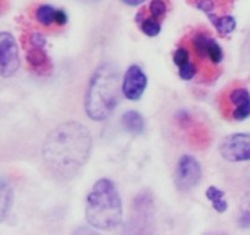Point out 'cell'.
<instances>
[{
    "label": "cell",
    "mask_w": 250,
    "mask_h": 235,
    "mask_svg": "<svg viewBox=\"0 0 250 235\" xmlns=\"http://www.w3.org/2000/svg\"><path fill=\"white\" fill-rule=\"evenodd\" d=\"M56 11H58V10L54 9L50 5H39L36 9V20L42 24V26L50 27L51 24H55Z\"/></svg>",
    "instance_id": "cell-16"
},
{
    "label": "cell",
    "mask_w": 250,
    "mask_h": 235,
    "mask_svg": "<svg viewBox=\"0 0 250 235\" xmlns=\"http://www.w3.org/2000/svg\"><path fill=\"white\" fill-rule=\"evenodd\" d=\"M238 224L243 228L250 227V192L246 193L241 201Z\"/></svg>",
    "instance_id": "cell-18"
},
{
    "label": "cell",
    "mask_w": 250,
    "mask_h": 235,
    "mask_svg": "<svg viewBox=\"0 0 250 235\" xmlns=\"http://www.w3.org/2000/svg\"><path fill=\"white\" fill-rule=\"evenodd\" d=\"M207 197L209 198L210 202L212 203V207L217 211L219 213L226 212L227 205L226 200H225V192L217 188L216 186H210L207 190Z\"/></svg>",
    "instance_id": "cell-17"
},
{
    "label": "cell",
    "mask_w": 250,
    "mask_h": 235,
    "mask_svg": "<svg viewBox=\"0 0 250 235\" xmlns=\"http://www.w3.org/2000/svg\"><path fill=\"white\" fill-rule=\"evenodd\" d=\"M229 104L231 105V117L234 120H246L250 117V93L247 88H234L229 93Z\"/></svg>",
    "instance_id": "cell-9"
},
{
    "label": "cell",
    "mask_w": 250,
    "mask_h": 235,
    "mask_svg": "<svg viewBox=\"0 0 250 235\" xmlns=\"http://www.w3.org/2000/svg\"><path fill=\"white\" fill-rule=\"evenodd\" d=\"M92 151V136L84 125L67 121L58 125L46 136L43 158L55 175L71 178L87 163Z\"/></svg>",
    "instance_id": "cell-1"
},
{
    "label": "cell",
    "mask_w": 250,
    "mask_h": 235,
    "mask_svg": "<svg viewBox=\"0 0 250 235\" xmlns=\"http://www.w3.org/2000/svg\"><path fill=\"white\" fill-rule=\"evenodd\" d=\"M137 22L141 24V28L143 33H146L149 37H155L160 33L161 24L159 20L154 19L153 16H146L144 11H141L136 16Z\"/></svg>",
    "instance_id": "cell-13"
},
{
    "label": "cell",
    "mask_w": 250,
    "mask_h": 235,
    "mask_svg": "<svg viewBox=\"0 0 250 235\" xmlns=\"http://www.w3.org/2000/svg\"><path fill=\"white\" fill-rule=\"evenodd\" d=\"M197 72H198V65L195 63H192V61H189L188 64H186V65L182 66V68H178V73H180V77L182 78V80H186V81L192 80V78L197 75Z\"/></svg>",
    "instance_id": "cell-20"
},
{
    "label": "cell",
    "mask_w": 250,
    "mask_h": 235,
    "mask_svg": "<svg viewBox=\"0 0 250 235\" xmlns=\"http://www.w3.org/2000/svg\"><path fill=\"white\" fill-rule=\"evenodd\" d=\"M210 21L212 22V24L215 26L216 31L221 34L222 37L229 36V33L236 29L237 22L234 20V17L229 16V15H224V16H219L216 14L209 15Z\"/></svg>",
    "instance_id": "cell-12"
},
{
    "label": "cell",
    "mask_w": 250,
    "mask_h": 235,
    "mask_svg": "<svg viewBox=\"0 0 250 235\" xmlns=\"http://www.w3.org/2000/svg\"><path fill=\"white\" fill-rule=\"evenodd\" d=\"M190 61L189 58V51H188L187 47H180V48L176 50L175 55H173V63L178 66V68H182L186 64H188Z\"/></svg>",
    "instance_id": "cell-21"
},
{
    "label": "cell",
    "mask_w": 250,
    "mask_h": 235,
    "mask_svg": "<svg viewBox=\"0 0 250 235\" xmlns=\"http://www.w3.org/2000/svg\"><path fill=\"white\" fill-rule=\"evenodd\" d=\"M14 200L12 188L7 184H0V222L9 215Z\"/></svg>",
    "instance_id": "cell-14"
},
{
    "label": "cell",
    "mask_w": 250,
    "mask_h": 235,
    "mask_svg": "<svg viewBox=\"0 0 250 235\" xmlns=\"http://www.w3.org/2000/svg\"><path fill=\"white\" fill-rule=\"evenodd\" d=\"M148 78L139 66L132 65L126 71L122 82V92L129 100H137L142 97L146 88Z\"/></svg>",
    "instance_id": "cell-8"
},
{
    "label": "cell",
    "mask_w": 250,
    "mask_h": 235,
    "mask_svg": "<svg viewBox=\"0 0 250 235\" xmlns=\"http://www.w3.org/2000/svg\"><path fill=\"white\" fill-rule=\"evenodd\" d=\"M122 215V201L116 186L109 179L98 180L87 197L88 223L97 229L112 230L121 224Z\"/></svg>",
    "instance_id": "cell-3"
},
{
    "label": "cell",
    "mask_w": 250,
    "mask_h": 235,
    "mask_svg": "<svg viewBox=\"0 0 250 235\" xmlns=\"http://www.w3.org/2000/svg\"><path fill=\"white\" fill-rule=\"evenodd\" d=\"M27 63L29 64V66L32 68V70H34L38 73H48L51 70V63L50 59H49L48 54L45 53L44 48H38V47H31V48L27 50L26 54Z\"/></svg>",
    "instance_id": "cell-10"
},
{
    "label": "cell",
    "mask_w": 250,
    "mask_h": 235,
    "mask_svg": "<svg viewBox=\"0 0 250 235\" xmlns=\"http://www.w3.org/2000/svg\"><path fill=\"white\" fill-rule=\"evenodd\" d=\"M67 24V15L63 10H58L56 11V17H55V24L58 26H63V24Z\"/></svg>",
    "instance_id": "cell-23"
},
{
    "label": "cell",
    "mask_w": 250,
    "mask_h": 235,
    "mask_svg": "<svg viewBox=\"0 0 250 235\" xmlns=\"http://www.w3.org/2000/svg\"><path fill=\"white\" fill-rule=\"evenodd\" d=\"M20 68L19 47L9 32H0V76L11 77Z\"/></svg>",
    "instance_id": "cell-5"
},
{
    "label": "cell",
    "mask_w": 250,
    "mask_h": 235,
    "mask_svg": "<svg viewBox=\"0 0 250 235\" xmlns=\"http://www.w3.org/2000/svg\"><path fill=\"white\" fill-rule=\"evenodd\" d=\"M28 42L31 47H38V48H44L46 44L45 37L42 33H38V32H34V33L29 34Z\"/></svg>",
    "instance_id": "cell-22"
},
{
    "label": "cell",
    "mask_w": 250,
    "mask_h": 235,
    "mask_svg": "<svg viewBox=\"0 0 250 235\" xmlns=\"http://www.w3.org/2000/svg\"><path fill=\"white\" fill-rule=\"evenodd\" d=\"M220 153L229 162L250 161V134H233L220 143Z\"/></svg>",
    "instance_id": "cell-6"
},
{
    "label": "cell",
    "mask_w": 250,
    "mask_h": 235,
    "mask_svg": "<svg viewBox=\"0 0 250 235\" xmlns=\"http://www.w3.org/2000/svg\"><path fill=\"white\" fill-rule=\"evenodd\" d=\"M188 1L209 16V15L216 14V10L219 7L229 6L233 0H188Z\"/></svg>",
    "instance_id": "cell-15"
},
{
    "label": "cell",
    "mask_w": 250,
    "mask_h": 235,
    "mask_svg": "<svg viewBox=\"0 0 250 235\" xmlns=\"http://www.w3.org/2000/svg\"><path fill=\"white\" fill-rule=\"evenodd\" d=\"M202 179V166L192 156L181 157L175 173V183L180 191L187 192L199 184Z\"/></svg>",
    "instance_id": "cell-4"
},
{
    "label": "cell",
    "mask_w": 250,
    "mask_h": 235,
    "mask_svg": "<svg viewBox=\"0 0 250 235\" xmlns=\"http://www.w3.org/2000/svg\"><path fill=\"white\" fill-rule=\"evenodd\" d=\"M149 12H150V16L161 21V19H164L167 12V4L165 0H153L149 4Z\"/></svg>",
    "instance_id": "cell-19"
},
{
    "label": "cell",
    "mask_w": 250,
    "mask_h": 235,
    "mask_svg": "<svg viewBox=\"0 0 250 235\" xmlns=\"http://www.w3.org/2000/svg\"><path fill=\"white\" fill-rule=\"evenodd\" d=\"M120 97V75L115 65L105 63L93 73L85 93V113L95 121H102L114 112Z\"/></svg>",
    "instance_id": "cell-2"
},
{
    "label": "cell",
    "mask_w": 250,
    "mask_h": 235,
    "mask_svg": "<svg viewBox=\"0 0 250 235\" xmlns=\"http://www.w3.org/2000/svg\"><path fill=\"white\" fill-rule=\"evenodd\" d=\"M122 1H124L125 4L129 5V6H137V5L143 4L146 0H122Z\"/></svg>",
    "instance_id": "cell-24"
},
{
    "label": "cell",
    "mask_w": 250,
    "mask_h": 235,
    "mask_svg": "<svg viewBox=\"0 0 250 235\" xmlns=\"http://www.w3.org/2000/svg\"><path fill=\"white\" fill-rule=\"evenodd\" d=\"M193 50L200 60H210L212 65H217L224 59V51L220 44L208 33H195L192 38Z\"/></svg>",
    "instance_id": "cell-7"
},
{
    "label": "cell",
    "mask_w": 250,
    "mask_h": 235,
    "mask_svg": "<svg viewBox=\"0 0 250 235\" xmlns=\"http://www.w3.org/2000/svg\"><path fill=\"white\" fill-rule=\"evenodd\" d=\"M122 126L133 135H139L144 131V119L138 112L129 110L122 115Z\"/></svg>",
    "instance_id": "cell-11"
}]
</instances>
